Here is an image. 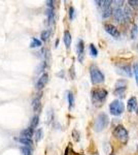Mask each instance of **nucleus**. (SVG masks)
<instances>
[{
  "mask_svg": "<svg viewBox=\"0 0 138 155\" xmlns=\"http://www.w3.org/2000/svg\"><path fill=\"white\" fill-rule=\"evenodd\" d=\"M108 123H109L108 116H107L106 114H104V113H101V114L98 115L94 122V130L97 131V132L102 131L104 128L107 127Z\"/></svg>",
  "mask_w": 138,
  "mask_h": 155,
  "instance_id": "obj_1",
  "label": "nucleus"
},
{
  "mask_svg": "<svg viewBox=\"0 0 138 155\" xmlns=\"http://www.w3.org/2000/svg\"><path fill=\"white\" fill-rule=\"evenodd\" d=\"M90 76H91V81L93 84H101L104 82L105 77L103 72L101 71L97 66L92 65L90 67Z\"/></svg>",
  "mask_w": 138,
  "mask_h": 155,
  "instance_id": "obj_2",
  "label": "nucleus"
},
{
  "mask_svg": "<svg viewBox=\"0 0 138 155\" xmlns=\"http://www.w3.org/2000/svg\"><path fill=\"white\" fill-rule=\"evenodd\" d=\"M92 95V100L93 102L95 103H102L106 99L107 95H108V92H107L105 89L103 88H97V89H94L91 93Z\"/></svg>",
  "mask_w": 138,
  "mask_h": 155,
  "instance_id": "obj_3",
  "label": "nucleus"
},
{
  "mask_svg": "<svg viewBox=\"0 0 138 155\" xmlns=\"http://www.w3.org/2000/svg\"><path fill=\"white\" fill-rule=\"evenodd\" d=\"M125 111V105L121 100H113L109 105V112L113 116H120Z\"/></svg>",
  "mask_w": 138,
  "mask_h": 155,
  "instance_id": "obj_4",
  "label": "nucleus"
},
{
  "mask_svg": "<svg viewBox=\"0 0 138 155\" xmlns=\"http://www.w3.org/2000/svg\"><path fill=\"white\" fill-rule=\"evenodd\" d=\"M113 135L123 143H127L128 141V131L123 125H118L113 130Z\"/></svg>",
  "mask_w": 138,
  "mask_h": 155,
  "instance_id": "obj_5",
  "label": "nucleus"
},
{
  "mask_svg": "<svg viewBox=\"0 0 138 155\" xmlns=\"http://www.w3.org/2000/svg\"><path fill=\"white\" fill-rule=\"evenodd\" d=\"M122 5L123 4H116V8H114L113 9V18H114V20L116 21V22H122V21H124V20H126L125 19V15H124V11L122 9Z\"/></svg>",
  "mask_w": 138,
  "mask_h": 155,
  "instance_id": "obj_6",
  "label": "nucleus"
},
{
  "mask_svg": "<svg viewBox=\"0 0 138 155\" xmlns=\"http://www.w3.org/2000/svg\"><path fill=\"white\" fill-rule=\"evenodd\" d=\"M48 82V74H46V72H43V74L39 77V79L37 80V82H36V85H35L36 90H38V91L43 90L44 87H46Z\"/></svg>",
  "mask_w": 138,
  "mask_h": 155,
  "instance_id": "obj_7",
  "label": "nucleus"
},
{
  "mask_svg": "<svg viewBox=\"0 0 138 155\" xmlns=\"http://www.w3.org/2000/svg\"><path fill=\"white\" fill-rule=\"evenodd\" d=\"M104 29L107 33L109 35H111L112 37H114V38H119V37L121 36V32L119 31V29L116 27V26H113L112 24H105Z\"/></svg>",
  "mask_w": 138,
  "mask_h": 155,
  "instance_id": "obj_8",
  "label": "nucleus"
},
{
  "mask_svg": "<svg viewBox=\"0 0 138 155\" xmlns=\"http://www.w3.org/2000/svg\"><path fill=\"white\" fill-rule=\"evenodd\" d=\"M76 52H78V58L79 62H83L85 57V43L83 39H78L76 43Z\"/></svg>",
  "mask_w": 138,
  "mask_h": 155,
  "instance_id": "obj_9",
  "label": "nucleus"
},
{
  "mask_svg": "<svg viewBox=\"0 0 138 155\" xmlns=\"http://www.w3.org/2000/svg\"><path fill=\"white\" fill-rule=\"evenodd\" d=\"M116 71L118 74H122V76L125 77H132V70H131V67L129 65H121L120 67L116 68Z\"/></svg>",
  "mask_w": 138,
  "mask_h": 155,
  "instance_id": "obj_10",
  "label": "nucleus"
},
{
  "mask_svg": "<svg viewBox=\"0 0 138 155\" xmlns=\"http://www.w3.org/2000/svg\"><path fill=\"white\" fill-rule=\"evenodd\" d=\"M71 41H72V37H71L70 32L68 30H65L64 34H63V41H64L65 47H66L67 49H69L70 46H71Z\"/></svg>",
  "mask_w": 138,
  "mask_h": 155,
  "instance_id": "obj_11",
  "label": "nucleus"
},
{
  "mask_svg": "<svg viewBox=\"0 0 138 155\" xmlns=\"http://www.w3.org/2000/svg\"><path fill=\"white\" fill-rule=\"evenodd\" d=\"M135 108H137V99L136 97H130L128 99V102H127V109L129 112H133L134 111Z\"/></svg>",
  "mask_w": 138,
  "mask_h": 155,
  "instance_id": "obj_12",
  "label": "nucleus"
},
{
  "mask_svg": "<svg viewBox=\"0 0 138 155\" xmlns=\"http://www.w3.org/2000/svg\"><path fill=\"white\" fill-rule=\"evenodd\" d=\"M46 16L48 18V24H53L54 21H55V11H54V8H46Z\"/></svg>",
  "mask_w": 138,
  "mask_h": 155,
  "instance_id": "obj_13",
  "label": "nucleus"
},
{
  "mask_svg": "<svg viewBox=\"0 0 138 155\" xmlns=\"http://www.w3.org/2000/svg\"><path fill=\"white\" fill-rule=\"evenodd\" d=\"M34 129L31 128L29 126V127L25 128L24 130H22V132H21V137L22 138H31L32 137H33L34 135Z\"/></svg>",
  "mask_w": 138,
  "mask_h": 155,
  "instance_id": "obj_14",
  "label": "nucleus"
},
{
  "mask_svg": "<svg viewBox=\"0 0 138 155\" xmlns=\"http://www.w3.org/2000/svg\"><path fill=\"white\" fill-rule=\"evenodd\" d=\"M40 98H41V93L40 94H38V96H36V97L33 99V102H32V105H33L34 112H38L39 110H40V108H41Z\"/></svg>",
  "mask_w": 138,
  "mask_h": 155,
  "instance_id": "obj_15",
  "label": "nucleus"
},
{
  "mask_svg": "<svg viewBox=\"0 0 138 155\" xmlns=\"http://www.w3.org/2000/svg\"><path fill=\"white\" fill-rule=\"evenodd\" d=\"M17 141L20 144L24 145V146H27V147H31L32 144H33V142H32L31 138H18Z\"/></svg>",
  "mask_w": 138,
  "mask_h": 155,
  "instance_id": "obj_16",
  "label": "nucleus"
},
{
  "mask_svg": "<svg viewBox=\"0 0 138 155\" xmlns=\"http://www.w3.org/2000/svg\"><path fill=\"white\" fill-rule=\"evenodd\" d=\"M67 100H68V107L69 110H71L74 107V95L71 91L67 92Z\"/></svg>",
  "mask_w": 138,
  "mask_h": 155,
  "instance_id": "obj_17",
  "label": "nucleus"
},
{
  "mask_svg": "<svg viewBox=\"0 0 138 155\" xmlns=\"http://www.w3.org/2000/svg\"><path fill=\"white\" fill-rule=\"evenodd\" d=\"M39 47H41V41L36 38V37H33L31 39V43H30V48L34 49V48H39Z\"/></svg>",
  "mask_w": 138,
  "mask_h": 155,
  "instance_id": "obj_18",
  "label": "nucleus"
},
{
  "mask_svg": "<svg viewBox=\"0 0 138 155\" xmlns=\"http://www.w3.org/2000/svg\"><path fill=\"white\" fill-rule=\"evenodd\" d=\"M35 135V142H39V141L43 138V128H37L34 132Z\"/></svg>",
  "mask_w": 138,
  "mask_h": 155,
  "instance_id": "obj_19",
  "label": "nucleus"
},
{
  "mask_svg": "<svg viewBox=\"0 0 138 155\" xmlns=\"http://www.w3.org/2000/svg\"><path fill=\"white\" fill-rule=\"evenodd\" d=\"M112 14H113V9H112L111 8H106V9H103V11H102V18H103V19H107V18L110 17Z\"/></svg>",
  "mask_w": 138,
  "mask_h": 155,
  "instance_id": "obj_20",
  "label": "nucleus"
},
{
  "mask_svg": "<svg viewBox=\"0 0 138 155\" xmlns=\"http://www.w3.org/2000/svg\"><path fill=\"white\" fill-rule=\"evenodd\" d=\"M138 35V26L137 24H134L132 26V29H131V38L135 39Z\"/></svg>",
  "mask_w": 138,
  "mask_h": 155,
  "instance_id": "obj_21",
  "label": "nucleus"
},
{
  "mask_svg": "<svg viewBox=\"0 0 138 155\" xmlns=\"http://www.w3.org/2000/svg\"><path fill=\"white\" fill-rule=\"evenodd\" d=\"M51 36V30H48V29H46V30H44V31L41 32V34H40V37H41V41H46L48 39V37Z\"/></svg>",
  "mask_w": 138,
  "mask_h": 155,
  "instance_id": "obj_22",
  "label": "nucleus"
},
{
  "mask_svg": "<svg viewBox=\"0 0 138 155\" xmlns=\"http://www.w3.org/2000/svg\"><path fill=\"white\" fill-rule=\"evenodd\" d=\"M38 123H39V117L37 116V115H35V116L32 118V120H31V123H30V127L31 128H36L37 127V125H38Z\"/></svg>",
  "mask_w": 138,
  "mask_h": 155,
  "instance_id": "obj_23",
  "label": "nucleus"
},
{
  "mask_svg": "<svg viewBox=\"0 0 138 155\" xmlns=\"http://www.w3.org/2000/svg\"><path fill=\"white\" fill-rule=\"evenodd\" d=\"M21 151L23 152V154H24V155H32L33 150H32L31 147L23 146V147H21Z\"/></svg>",
  "mask_w": 138,
  "mask_h": 155,
  "instance_id": "obj_24",
  "label": "nucleus"
},
{
  "mask_svg": "<svg viewBox=\"0 0 138 155\" xmlns=\"http://www.w3.org/2000/svg\"><path fill=\"white\" fill-rule=\"evenodd\" d=\"M89 50H90L91 56H93V57H97L98 50L96 49V47L94 46V44H90V47H89Z\"/></svg>",
  "mask_w": 138,
  "mask_h": 155,
  "instance_id": "obj_25",
  "label": "nucleus"
},
{
  "mask_svg": "<svg viewBox=\"0 0 138 155\" xmlns=\"http://www.w3.org/2000/svg\"><path fill=\"white\" fill-rule=\"evenodd\" d=\"M125 90H126V87H120V88H116V90H114V95L116 96H123L124 93H125Z\"/></svg>",
  "mask_w": 138,
  "mask_h": 155,
  "instance_id": "obj_26",
  "label": "nucleus"
},
{
  "mask_svg": "<svg viewBox=\"0 0 138 155\" xmlns=\"http://www.w3.org/2000/svg\"><path fill=\"white\" fill-rule=\"evenodd\" d=\"M68 16L70 20H73L74 17H75V9H74L73 6H70L69 11H68Z\"/></svg>",
  "mask_w": 138,
  "mask_h": 155,
  "instance_id": "obj_27",
  "label": "nucleus"
},
{
  "mask_svg": "<svg viewBox=\"0 0 138 155\" xmlns=\"http://www.w3.org/2000/svg\"><path fill=\"white\" fill-rule=\"evenodd\" d=\"M72 137H73V138H74V141H75V142H78L79 141V132L78 130H75V129H74L73 131H72Z\"/></svg>",
  "mask_w": 138,
  "mask_h": 155,
  "instance_id": "obj_28",
  "label": "nucleus"
},
{
  "mask_svg": "<svg viewBox=\"0 0 138 155\" xmlns=\"http://www.w3.org/2000/svg\"><path fill=\"white\" fill-rule=\"evenodd\" d=\"M133 70H134L135 78H136V84L138 85V63H135L134 66H133Z\"/></svg>",
  "mask_w": 138,
  "mask_h": 155,
  "instance_id": "obj_29",
  "label": "nucleus"
},
{
  "mask_svg": "<svg viewBox=\"0 0 138 155\" xmlns=\"http://www.w3.org/2000/svg\"><path fill=\"white\" fill-rule=\"evenodd\" d=\"M120 87H126V81H124V80H120V81L116 82V88H120Z\"/></svg>",
  "mask_w": 138,
  "mask_h": 155,
  "instance_id": "obj_30",
  "label": "nucleus"
},
{
  "mask_svg": "<svg viewBox=\"0 0 138 155\" xmlns=\"http://www.w3.org/2000/svg\"><path fill=\"white\" fill-rule=\"evenodd\" d=\"M46 61L44 60L43 63H41L40 65H39V67L37 68V72H39V71H43V70L46 69Z\"/></svg>",
  "mask_w": 138,
  "mask_h": 155,
  "instance_id": "obj_31",
  "label": "nucleus"
},
{
  "mask_svg": "<svg viewBox=\"0 0 138 155\" xmlns=\"http://www.w3.org/2000/svg\"><path fill=\"white\" fill-rule=\"evenodd\" d=\"M128 4L133 6V8H138V0H129Z\"/></svg>",
  "mask_w": 138,
  "mask_h": 155,
  "instance_id": "obj_32",
  "label": "nucleus"
},
{
  "mask_svg": "<svg viewBox=\"0 0 138 155\" xmlns=\"http://www.w3.org/2000/svg\"><path fill=\"white\" fill-rule=\"evenodd\" d=\"M54 4H55V1H46V5H48V8H54Z\"/></svg>",
  "mask_w": 138,
  "mask_h": 155,
  "instance_id": "obj_33",
  "label": "nucleus"
},
{
  "mask_svg": "<svg viewBox=\"0 0 138 155\" xmlns=\"http://www.w3.org/2000/svg\"><path fill=\"white\" fill-rule=\"evenodd\" d=\"M58 44H59V39H57V41H56V44H55V47H56V48L58 47Z\"/></svg>",
  "mask_w": 138,
  "mask_h": 155,
  "instance_id": "obj_34",
  "label": "nucleus"
},
{
  "mask_svg": "<svg viewBox=\"0 0 138 155\" xmlns=\"http://www.w3.org/2000/svg\"><path fill=\"white\" fill-rule=\"evenodd\" d=\"M136 113L138 114V105H137V108H136Z\"/></svg>",
  "mask_w": 138,
  "mask_h": 155,
  "instance_id": "obj_35",
  "label": "nucleus"
}]
</instances>
